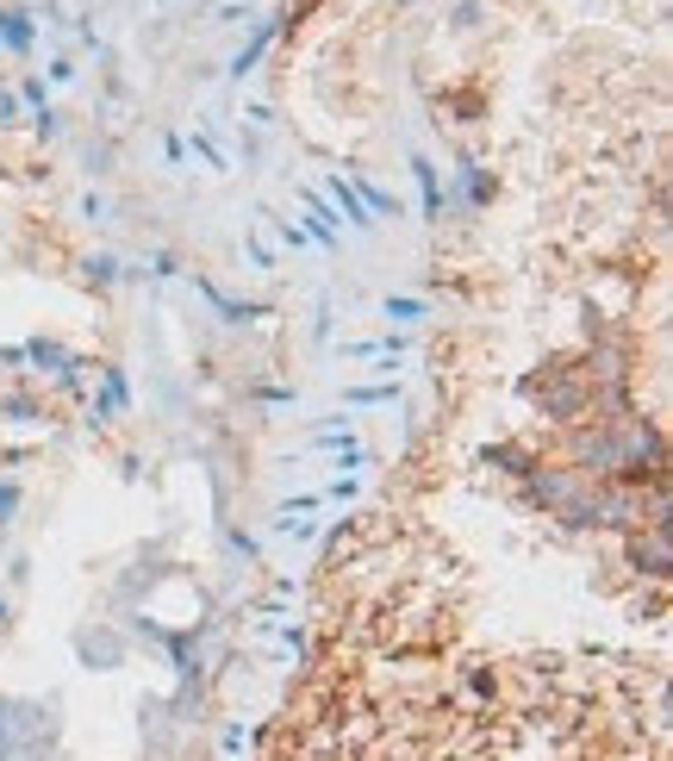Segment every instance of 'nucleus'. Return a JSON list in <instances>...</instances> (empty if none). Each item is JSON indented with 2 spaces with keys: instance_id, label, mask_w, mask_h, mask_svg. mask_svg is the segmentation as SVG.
<instances>
[{
  "instance_id": "nucleus-1",
  "label": "nucleus",
  "mask_w": 673,
  "mask_h": 761,
  "mask_svg": "<svg viewBox=\"0 0 673 761\" xmlns=\"http://www.w3.org/2000/svg\"><path fill=\"white\" fill-rule=\"evenodd\" d=\"M412 181H418V213H424V225H437V219H443V175H437V162H430V157H412Z\"/></svg>"
},
{
  "instance_id": "nucleus-2",
  "label": "nucleus",
  "mask_w": 673,
  "mask_h": 761,
  "mask_svg": "<svg viewBox=\"0 0 673 761\" xmlns=\"http://www.w3.org/2000/svg\"><path fill=\"white\" fill-rule=\"evenodd\" d=\"M325 194L337 200V213H344L356 231H375V219H368V207L356 200V188H349V175H344V169H330V175H325Z\"/></svg>"
},
{
  "instance_id": "nucleus-3",
  "label": "nucleus",
  "mask_w": 673,
  "mask_h": 761,
  "mask_svg": "<svg viewBox=\"0 0 673 761\" xmlns=\"http://www.w3.org/2000/svg\"><path fill=\"white\" fill-rule=\"evenodd\" d=\"M181 144H188V150H194V157H200V162H206V169H212V175H231V169H237V162H231V150H225V144L212 138V131H206V126H194V131H188V138H181Z\"/></svg>"
},
{
  "instance_id": "nucleus-4",
  "label": "nucleus",
  "mask_w": 673,
  "mask_h": 761,
  "mask_svg": "<svg viewBox=\"0 0 673 761\" xmlns=\"http://www.w3.org/2000/svg\"><path fill=\"white\" fill-rule=\"evenodd\" d=\"M32 13H26V7H7V13H0V50H19V57H26V50H32Z\"/></svg>"
},
{
  "instance_id": "nucleus-5",
  "label": "nucleus",
  "mask_w": 673,
  "mask_h": 761,
  "mask_svg": "<svg viewBox=\"0 0 673 761\" xmlns=\"http://www.w3.org/2000/svg\"><path fill=\"white\" fill-rule=\"evenodd\" d=\"M380 318H387V325H418L424 318V300H412V294H399V300H380Z\"/></svg>"
},
{
  "instance_id": "nucleus-6",
  "label": "nucleus",
  "mask_w": 673,
  "mask_h": 761,
  "mask_svg": "<svg viewBox=\"0 0 673 761\" xmlns=\"http://www.w3.org/2000/svg\"><path fill=\"white\" fill-rule=\"evenodd\" d=\"M275 537H294V543H313V537H318V524H313V518H294V512H287V506H281V512H275Z\"/></svg>"
},
{
  "instance_id": "nucleus-7",
  "label": "nucleus",
  "mask_w": 673,
  "mask_h": 761,
  "mask_svg": "<svg viewBox=\"0 0 673 761\" xmlns=\"http://www.w3.org/2000/svg\"><path fill=\"white\" fill-rule=\"evenodd\" d=\"M32 131H38V144H57V138H63V112H57V107L32 112Z\"/></svg>"
},
{
  "instance_id": "nucleus-8",
  "label": "nucleus",
  "mask_w": 673,
  "mask_h": 761,
  "mask_svg": "<svg viewBox=\"0 0 673 761\" xmlns=\"http://www.w3.org/2000/svg\"><path fill=\"white\" fill-rule=\"evenodd\" d=\"M162 162H169V169H188V144H181V131H162Z\"/></svg>"
},
{
  "instance_id": "nucleus-9",
  "label": "nucleus",
  "mask_w": 673,
  "mask_h": 761,
  "mask_svg": "<svg viewBox=\"0 0 673 761\" xmlns=\"http://www.w3.org/2000/svg\"><path fill=\"white\" fill-rule=\"evenodd\" d=\"M19 500H26V493H19V481H0V531H7V524H13Z\"/></svg>"
},
{
  "instance_id": "nucleus-10",
  "label": "nucleus",
  "mask_w": 673,
  "mask_h": 761,
  "mask_svg": "<svg viewBox=\"0 0 673 761\" xmlns=\"http://www.w3.org/2000/svg\"><path fill=\"white\" fill-rule=\"evenodd\" d=\"M349 399H356V406H387V399H393V387H356Z\"/></svg>"
},
{
  "instance_id": "nucleus-11",
  "label": "nucleus",
  "mask_w": 673,
  "mask_h": 761,
  "mask_svg": "<svg viewBox=\"0 0 673 761\" xmlns=\"http://www.w3.org/2000/svg\"><path fill=\"white\" fill-rule=\"evenodd\" d=\"M88 275H95L100 287H112V275H119V263H112V256H95V263H88Z\"/></svg>"
},
{
  "instance_id": "nucleus-12",
  "label": "nucleus",
  "mask_w": 673,
  "mask_h": 761,
  "mask_svg": "<svg viewBox=\"0 0 673 761\" xmlns=\"http://www.w3.org/2000/svg\"><path fill=\"white\" fill-rule=\"evenodd\" d=\"M81 213H88V219H95V225H107V200H100V194H88V200H81Z\"/></svg>"
},
{
  "instance_id": "nucleus-13",
  "label": "nucleus",
  "mask_w": 673,
  "mask_h": 761,
  "mask_svg": "<svg viewBox=\"0 0 673 761\" xmlns=\"http://www.w3.org/2000/svg\"><path fill=\"white\" fill-rule=\"evenodd\" d=\"M50 81H57V88H69V81H76V63H69V57H57V63H50Z\"/></svg>"
},
{
  "instance_id": "nucleus-14",
  "label": "nucleus",
  "mask_w": 673,
  "mask_h": 761,
  "mask_svg": "<svg viewBox=\"0 0 673 761\" xmlns=\"http://www.w3.org/2000/svg\"><path fill=\"white\" fill-rule=\"evenodd\" d=\"M13 119H19V100L7 95V88H0V126H13Z\"/></svg>"
},
{
  "instance_id": "nucleus-15",
  "label": "nucleus",
  "mask_w": 673,
  "mask_h": 761,
  "mask_svg": "<svg viewBox=\"0 0 673 761\" xmlns=\"http://www.w3.org/2000/svg\"><path fill=\"white\" fill-rule=\"evenodd\" d=\"M7 619H13V605H7V593H0V631H7Z\"/></svg>"
}]
</instances>
